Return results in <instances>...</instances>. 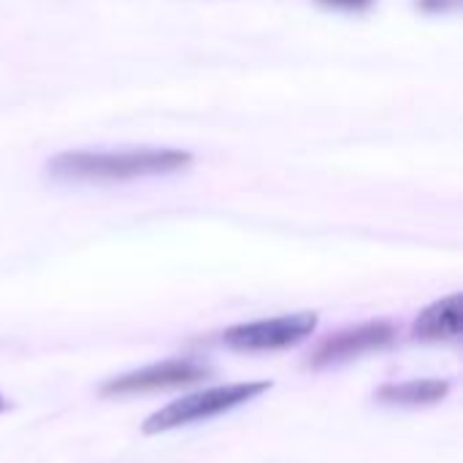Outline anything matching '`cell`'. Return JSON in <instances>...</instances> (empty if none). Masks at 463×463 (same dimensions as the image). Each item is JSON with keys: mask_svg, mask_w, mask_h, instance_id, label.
<instances>
[{"mask_svg": "<svg viewBox=\"0 0 463 463\" xmlns=\"http://www.w3.org/2000/svg\"><path fill=\"white\" fill-rule=\"evenodd\" d=\"M315 328H317L315 312H293V315L233 326L222 334V345L239 353H274L304 342L307 336L315 334Z\"/></svg>", "mask_w": 463, "mask_h": 463, "instance_id": "3957f363", "label": "cell"}, {"mask_svg": "<svg viewBox=\"0 0 463 463\" xmlns=\"http://www.w3.org/2000/svg\"><path fill=\"white\" fill-rule=\"evenodd\" d=\"M271 391L269 380H247V383H231V385H214L198 393H187L171 404H165L163 410L152 412L144 423H141V434L155 437V434H165L190 423H201V420H212L217 415H225L236 407H244L255 399H260L263 393Z\"/></svg>", "mask_w": 463, "mask_h": 463, "instance_id": "7a4b0ae2", "label": "cell"}, {"mask_svg": "<svg viewBox=\"0 0 463 463\" xmlns=\"http://www.w3.org/2000/svg\"><path fill=\"white\" fill-rule=\"evenodd\" d=\"M463 334V296L450 293L431 307H426L415 323H412V336L418 342H450Z\"/></svg>", "mask_w": 463, "mask_h": 463, "instance_id": "8992f818", "label": "cell"}, {"mask_svg": "<svg viewBox=\"0 0 463 463\" xmlns=\"http://www.w3.org/2000/svg\"><path fill=\"white\" fill-rule=\"evenodd\" d=\"M8 410V402H5V396L0 393V412H5Z\"/></svg>", "mask_w": 463, "mask_h": 463, "instance_id": "9c48e42d", "label": "cell"}, {"mask_svg": "<svg viewBox=\"0 0 463 463\" xmlns=\"http://www.w3.org/2000/svg\"><path fill=\"white\" fill-rule=\"evenodd\" d=\"M450 383L448 380H407V383H388L377 391V402L388 407H429L448 399Z\"/></svg>", "mask_w": 463, "mask_h": 463, "instance_id": "52a82bcc", "label": "cell"}, {"mask_svg": "<svg viewBox=\"0 0 463 463\" xmlns=\"http://www.w3.org/2000/svg\"><path fill=\"white\" fill-rule=\"evenodd\" d=\"M193 165L184 149H122V152H60L46 160V176L62 184H103L130 182L144 176H165Z\"/></svg>", "mask_w": 463, "mask_h": 463, "instance_id": "6da1fadb", "label": "cell"}, {"mask_svg": "<svg viewBox=\"0 0 463 463\" xmlns=\"http://www.w3.org/2000/svg\"><path fill=\"white\" fill-rule=\"evenodd\" d=\"M317 3L326 8H336V11H361V8H369L374 0H317Z\"/></svg>", "mask_w": 463, "mask_h": 463, "instance_id": "ba28073f", "label": "cell"}, {"mask_svg": "<svg viewBox=\"0 0 463 463\" xmlns=\"http://www.w3.org/2000/svg\"><path fill=\"white\" fill-rule=\"evenodd\" d=\"M393 339H396V328L388 320L361 323V326L336 331L328 339H323L317 345V350L312 353L309 366L323 369V366H334V364H342V361H353L358 355L388 347Z\"/></svg>", "mask_w": 463, "mask_h": 463, "instance_id": "277c9868", "label": "cell"}, {"mask_svg": "<svg viewBox=\"0 0 463 463\" xmlns=\"http://www.w3.org/2000/svg\"><path fill=\"white\" fill-rule=\"evenodd\" d=\"M209 374L206 366L195 364V361H163V364H152L144 369H136L130 374L114 377L109 380L100 393L106 396H130V393H149V391H168V388H182L190 383H198Z\"/></svg>", "mask_w": 463, "mask_h": 463, "instance_id": "5b68a950", "label": "cell"}]
</instances>
